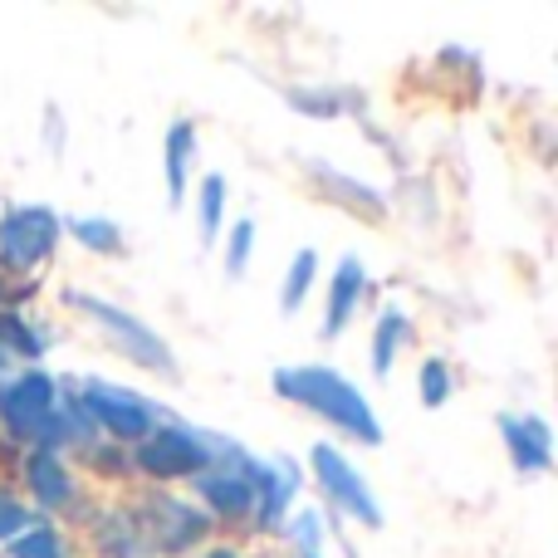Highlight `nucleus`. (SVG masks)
<instances>
[{
  "instance_id": "nucleus-5",
  "label": "nucleus",
  "mask_w": 558,
  "mask_h": 558,
  "mask_svg": "<svg viewBox=\"0 0 558 558\" xmlns=\"http://www.w3.org/2000/svg\"><path fill=\"white\" fill-rule=\"evenodd\" d=\"M308 456H314V475H318V485H324L328 500H333L338 510H348L353 520H363L367 530H377V524H383V510H377L367 481L353 471V461H348L338 446H324V441H318Z\"/></svg>"
},
{
  "instance_id": "nucleus-17",
  "label": "nucleus",
  "mask_w": 558,
  "mask_h": 558,
  "mask_svg": "<svg viewBox=\"0 0 558 558\" xmlns=\"http://www.w3.org/2000/svg\"><path fill=\"white\" fill-rule=\"evenodd\" d=\"M221 211H226V177L211 172L202 182V241L206 245L221 235Z\"/></svg>"
},
{
  "instance_id": "nucleus-15",
  "label": "nucleus",
  "mask_w": 558,
  "mask_h": 558,
  "mask_svg": "<svg viewBox=\"0 0 558 558\" xmlns=\"http://www.w3.org/2000/svg\"><path fill=\"white\" fill-rule=\"evenodd\" d=\"M407 333H412V324H407L397 308H387V314L377 318V343H373V367L377 373H392V353L407 343Z\"/></svg>"
},
{
  "instance_id": "nucleus-19",
  "label": "nucleus",
  "mask_w": 558,
  "mask_h": 558,
  "mask_svg": "<svg viewBox=\"0 0 558 558\" xmlns=\"http://www.w3.org/2000/svg\"><path fill=\"white\" fill-rule=\"evenodd\" d=\"M10 558H64L54 530H25L15 544H10Z\"/></svg>"
},
{
  "instance_id": "nucleus-6",
  "label": "nucleus",
  "mask_w": 558,
  "mask_h": 558,
  "mask_svg": "<svg viewBox=\"0 0 558 558\" xmlns=\"http://www.w3.org/2000/svg\"><path fill=\"white\" fill-rule=\"evenodd\" d=\"M59 241V216L49 206H20L0 221V255L10 270H35Z\"/></svg>"
},
{
  "instance_id": "nucleus-13",
  "label": "nucleus",
  "mask_w": 558,
  "mask_h": 558,
  "mask_svg": "<svg viewBox=\"0 0 558 558\" xmlns=\"http://www.w3.org/2000/svg\"><path fill=\"white\" fill-rule=\"evenodd\" d=\"M25 475H29V490H35V500L49 505V510L69 505V495H74V481H69V471H64V461H59V451H45V446H39V451L29 456Z\"/></svg>"
},
{
  "instance_id": "nucleus-11",
  "label": "nucleus",
  "mask_w": 558,
  "mask_h": 558,
  "mask_svg": "<svg viewBox=\"0 0 558 558\" xmlns=\"http://www.w3.org/2000/svg\"><path fill=\"white\" fill-rule=\"evenodd\" d=\"M294 465L289 461H275V465H260L255 471V505H260V530H275L279 520H284L289 500H294Z\"/></svg>"
},
{
  "instance_id": "nucleus-4",
  "label": "nucleus",
  "mask_w": 558,
  "mask_h": 558,
  "mask_svg": "<svg viewBox=\"0 0 558 558\" xmlns=\"http://www.w3.org/2000/svg\"><path fill=\"white\" fill-rule=\"evenodd\" d=\"M69 304L84 308L88 318H98V324L113 333V343L123 348V353L133 357L137 367H153V373H172V353H167V343L143 324V318L123 314V308L104 304V299H94V294H69Z\"/></svg>"
},
{
  "instance_id": "nucleus-12",
  "label": "nucleus",
  "mask_w": 558,
  "mask_h": 558,
  "mask_svg": "<svg viewBox=\"0 0 558 558\" xmlns=\"http://www.w3.org/2000/svg\"><path fill=\"white\" fill-rule=\"evenodd\" d=\"M363 289H367V270H363V260H343V265H338L333 284H328L324 338L343 333V324H348V318H353V308H357V299H363Z\"/></svg>"
},
{
  "instance_id": "nucleus-23",
  "label": "nucleus",
  "mask_w": 558,
  "mask_h": 558,
  "mask_svg": "<svg viewBox=\"0 0 558 558\" xmlns=\"http://www.w3.org/2000/svg\"><path fill=\"white\" fill-rule=\"evenodd\" d=\"M25 524H29V514L20 510V505L10 500L5 490H0V539H10V534H20V530H25Z\"/></svg>"
},
{
  "instance_id": "nucleus-8",
  "label": "nucleus",
  "mask_w": 558,
  "mask_h": 558,
  "mask_svg": "<svg viewBox=\"0 0 558 558\" xmlns=\"http://www.w3.org/2000/svg\"><path fill=\"white\" fill-rule=\"evenodd\" d=\"M255 471H260V465L245 461L241 451H231V471H202L196 475V495H202L216 514L235 520V514L255 510Z\"/></svg>"
},
{
  "instance_id": "nucleus-16",
  "label": "nucleus",
  "mask_w": 558,
  "mask_h": 558,
  "mask_svg": "<svg viewBox=\"0 0 558 558\" xmlns=\"http://www.w3.org/2000/svg\"><path fill=\"white\" fill-rule=\"evenodd\" d=\"M314 270H318V255L314 251H299L294 265H289V275H284V289H279V304H284V314H294V308L304 304L308 284H314Z\"/></svg>"
},
{
  "instance_id": "nucleus-14",
  "label": "nucleus",
  "mask_w": 558,
  "mask_h": 558,
  "mask_svg": "<svg viewBox=\"0 0 558 558\" xmlns=\"http://www.w3.org/2000/svg\"><path fill=\"white\" fill-rule=\"evenodd\" d=\"M196 153V128L192 123H172L167 128V196L182 202L186 196V167Z\"/></svg>"
},
{
  "instance_id": "nucleus-9",
  "label": "nucleus",
  "mask_w": 558,
  "mask_h": 558,
  "mask_svg": "<svg viewBox=\"0 0 558 558\" xmlns=\"http://www.w3.org/2000/svg\"><path fill=\"white\" fill-rule=\"evenodd\" d=\"M153 534H157V549H167V554H182V549H192L196 539L206 534V520L192 510V505H182V500H167V495H157L153 500Z\"/></svg>"
},
{
  "instance_id": "nucleus-2",
  "label": "nucleus",
  "mask_w": 558,
  "mask_h": 558,
  "mask_svg": "<svg viewBox=\"0 0 558 558\" xmlns=\"http://www.w3.org/2000/svg\"><path fill=\"white\" fill-rule=\"evenodd\" d=\"M0 422L10 436L39 441L45 451H54L69 436V422L54 412V377L49 373H25L0 392Z\"/></svg>"
},
{
  "instance_id": "nucleus-20",
  "label": "nucleus",
  "mask_w": 558,
  "mask_h": 558,
  "mask_svg": "<svg viewBox=\"0 0 558 558\" xmlns=\"http://www.w3.org/2000/svg\"><path fill=\"white\" fill-rule=\"evenodd\" d=\"M251 251H255V221H241L231 231V245H226V275L241 279L245 265H251Z\"/></svg>"
},
{
  "instance_id": "nucleus-7",
  "label": "nucleus",
  "mask_w": 558,
  "mask_h": 558,
  "mask_svg": "<svg viewBox=\"0 0 558 558\" xmlns=\"http://www.w3.org/2000/svg\"><path fill=\"white\" fill-rule=\"evenodd\" d=\"M211 461H216L211 441H202V436H192V432H177V426L153 432V436H143V441H137V465H143L147 475H157V481L202 475Z\"/></svg>"
},
{
  "instance_id": "nucleus-26",
  "label": "nucleus",
  "mask_w": 558,
  "mask_h": 558,
  "mask_svg": "<svg viewBox=\"0 0 558 558\" xmlns=\"http://www.w3.org/2000/svg\"><path fill=\"white\" fill-rule=\"evenodd\" d=\"M0 367H5V353H0Z\"/></svg>"
},
{
  "instance_id": "nucleus-10",
  "label": "nucleus",
  "mask_w": 558,
  "mask_h": 558,
  "mask_svg": "<svg viewBox=\"0 0 558 558\" xmlns=\"http://www.w3.org/2000/svg\"><path fill=\"white\" fill-rule=\"evenodd\" d=\"M500 436H505V446H510L520 471H549L554 436L539 416H500Z\"/></svg>"
},
{
  "instance_id": "nucleus-22",
  "label": "nucleus",
  "mask_w": 558,
  "mask_h": 558,
  "mask_svg": "<svg viewBox=\"0 0 558 558\" xmlns=\"http://www.w3.org/2000/svg\"><path fill=\"white\" fill-rule=\"evenodd\" d=\"M0 343L5 348H15V353H25V357H35V353H45V343H39L35 333H29L20 318H0Z\"/></svg>"
},
{
  "instance_id": "nucleus-24",
  "label": "nucleus",
  "mask_w": 558,
  "mask_h": 558,
  "mask_svg": "<svg viewBox=\"0 0 558 558\" xmlns=\"http://www.w3.org/2000/svg\"><path fill=\"white\" fill-rule=\"evenodd\" d=\"M294 539L304 544V554H308V558H318V520H314V514H304V520L294 524Z\"/></svg>"
},
{
  "instance_id": "nucleus-25",
  "label": "nucleus",
  "mask_w": 558,
  "mask_h": 558,
  "mask_svg": "<svg viewBox=\"0 0 558 558\" xmlns=\"http://www.w3.org/2000/svg\"><path fill=\"white\" fill-rule=\"evenodd\" d=\"M206 558H235V554H226V549H221V554H206Z\"/></svg>"
},
{
  "instance_id": "nucleus-21",
  "label": "nucleus",
  "mask_w": 558,
  "mask_h": 558,
  "mask_svg": "<svg viewBox=\"0 0 558 558\" xmlns=\"http://www.w3.org/2000/svg\"><path fill=\"white\" fill-rule=\"evenodd\" d=\"M446 397H451V367H446L441 357H432V363L422 367V402L426 407H441Z\"/></svg>"
},
{
  "instance_id": "nucleus-3",
  "label": "nucleus",
  "mask_w": 558,
  "mask_h": 558,
  "mask_svg": "<svg viewBox=\"0 0 558 558\" xmlns=\"http://www.w3.org/2000/svg\"><path fill=\"white\" fill-rule=\"evenodd\" d=\"M78 402L88 407V422H98L104 432L123 436V441H143V436H153L157 407L147 402V397L128 392V387H113V383H84V387H78Z\"/></svg>"
},
{
  "instance_id": "nucleus-1",
  "label": "nucleus",
  "mask_w": 558,
  "mask_h": 558,
  "mask_svg": "<svg viewBox=\"0 0 558 558\" xmlns=\"http://www.w3.org/2000/svg\"><path fill=\"white\" fill-rule=\"evenodd\" d=\"M275 392L289 397V402H299V407H308V412H318L324 422L343 426V432L357 436V441H367V446L383 441V426H377V416H373V402H367L343 373H333V367H279Z\"/></svg>"
},
{
  "instance_id": "nucleus-18",
  "label": "nucleus",
  "mask_w": 558,
  "mask_h": 558,
  "mask_svg": "<svg viewBox=\"0 0 558 558\" xmlns=\"http://www.w3.org/2000/svg\"><path fill=\"white\" fill-rule=\"evenodd\" d=\"M74 235L98 255L123 251V231H118L113 221H104V216H84V221H74Z\"/></svg>"
}]
</instances>
